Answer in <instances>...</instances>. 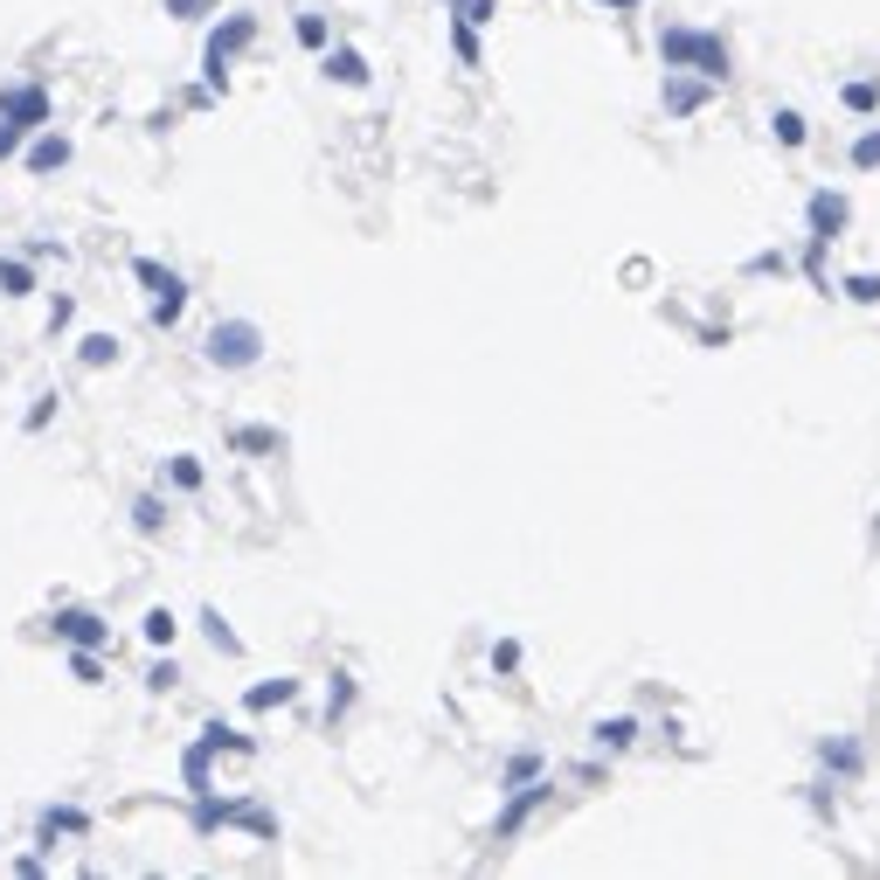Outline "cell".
<instances>
[{
    "label": "cell",
    "mask_w": 880,
    "mask_h": 880,
    "mask_svg": "<svg viewBox=\"0 0 880 880\" xmlns=\"http://www.w3.org/2000/svg\"><path fill=\"white\" fill-rule=\"evenodd\" d=\"M347 707H354V680H347V672H333V701H326V728L340 721Z\"/></svg>",
    "instance_id": "4316f807"
},
{
    "label": "cell",
    "mask_w": 880,
    "mask_h": 880,
    "mask_svg": "<svg viewBox=\"0 0 880 880\" xmlns=\"http://www.w3.org/2000/svg\"><path fill=\"white\" fill-rule=\"evenodd\" d=\"M139 631H146V645H174V639H181V624H174V610H166V604L146 610V617H139Z\"/></svg>",
    "instance_id": "9a60e30c"
},
{
    "label": "cell",
    "mask_w": 880,
    "mask_h": 880,
    "mask_svg": "<svg viewBox=\"0 0 880 880\" xmlns=\"http://www.w3.org/2000/svg\"><path fill=\"white\" fill-rule=\"evenodd\" d=\"M715 77H701V70H666V84H659V104H666V119H694V111H707V98H715Z\"/></svg>",
    "instance_id": "5b68a950"
},
{
    "label": "cell",
    "mask_w": 880,
    "mask_h": 880,
    "mask_svg": "<svg viewBox=\"0 0 880 880\" xmlns=\"http://www.w3.org/2000/svg\"><path fill=\"white\" fill-rule=\"evenodd\" d=\"M320 70H326V84H340V90H368V55L347 49V42H326Z\"/></svg>",
    "instance_id": "9c48e42d"
},
{
    "label": "cell",
    "mask_w": 880,
    "mask_h": 880,
    "mask_svg": "<svg viewBox=\"0 0 880 880\" xmlns=\"http://www.w3.org/2000/svg\"><path fill=\"white\" fill-rule=\"evenodd\" d=\"M590 742L596 748H631V742H639V721H631V715H604L590 728Z\"/></svg>",
    "instance_id": "7c38bea8"
},
{
    "label": "cell",
    "mask_w": 880,
    "mask_h": 880,
    "mask_svg": "<svg viewBox=\"0 0 880 880\" xmlns=\"http://www.w3.org/2000/svg\"><path fill=\"white\" fill-rule=\"evenodd\" d=\"M451 49H458V63L479 70V28H472V22H451Z\"/></svg>",
    "instance_id": "d4e9b609"
},
{
    "label": "cell",
    "mask_w": 880,
    "mask_h": 880,
    "mask_svg": "<svg viewBox=\"0 0 880 880\" xmlns=\"http://www.w3.org/2000/svg\"><path fill=\"white\" fill-rule=\"evenodd\" d=\"M659 63L666 70H701V77H715L728 84V42L721 35H707V28H659Z\"/></svg>",
    "instance_id": "6da1fadb"
},
{
    "label": "cell",
    "mask_w": 880,
    "mask_h": 880,
    "mask_svg": "<svg viewBox=\"0 0 880 880\" xmlns=\"http://www.w3.org/2000/svg\"><path fill=\"white\" fill-rule=\"evenodd\" d=\"M804 222H811V243H839V236H846V222H853V209H846V195L818 187V195L804 201Z\"/></svg>",
    "instance_id": "52a82bcc"
},
{
    "label": "cell",
    "mask_w": 880,
    "mask_h": 880,
    "mask_svg": "<svg viewBox=\"0 0 880 880\" xmlns=\"http://www.w3.org/2000/svg\"><path fill=\"white\" fill-rule=\"evenodd\" d=\"M28 139H35V133H22V125H8V119H0V160H14Z\"/></svg>",
    "instance_id": "f546056e"
},
{
    "label": "cell",
    "mask_w": 880,
    "mask_h": 880,
    "mask_svg": "<svg viewBox=\"0 0 880 880\" xmlns=\"http://www.w3.org/2000/svg\"><path fill=\"white\" fill-rule=\"evenodd\" d=\"M292 701H298V680H264V686H250V701H243V707L264 715V707H292Z\"/></svg>",
    "instance_id": "4fadbf2b"
},
{
    "label": "cell",
    "mask_w": 880,
    "mask_h": 880,
    "mask_svg": "<svg viewBox=\"0 0 880 880\" xmlns=\"http://www.w3.org/2000/svg\"><path fill=\"white\" fill-rule=\"evenodd\" d=\"M84 826H90L84 811H49V832H84Z\"/></svg>",
    "instance_id": "e575fe53"
},
{
    "label": "cell",
    "mask_w": 880,
    "mask_h": 880,
    "mask_svg": "<svg viewBox=\"0 0 880 880\" xmlns=\"http://www.w3.org/2000/svg\"><path fill=\"white\" fill-rule=\"evenodd\" d=\"M55 166H70V139H63V133H35V146H28V174H55Z\"/></svg>",
    "instance_id": "8fae6325"
},
{
    "label": "cell",
    "mask_w": 880,
    "mask_h": 880,
    "mask_svg": "<svg viewBox=\"0 0 880 880\" xmlns=\"http://www.w3.org/2000/svg\"><path fill=\"white\" fill-rule=\"evenodd\" d=\"M853 174H880V125L853 139Z\"/></svg>",
    "instance_id": "cb8c5ba5"
},
{
    "label": "cell",
    "mask_w": 880,
    "mask_h": 880,
    "mask_svg": "<svg viewBox=\"0 0 880 880\" xmlns=\"http://www.w3.org/2000/svg\"><path fill=\"white\" fill-rule=\"evenodd\" d=\"M201 639H209L215 652H230V659H236V652H243V639H236V631H230V617H222V610H201Z\"/></svg>",
    "instance_id": "e0dca14e"
},
{
    "label": "cell",
    "mask_w": 880,
    "mask_h": 880,
    "mask_svg": "<svg viewBox=\"0 0 880 880\" xmlns=\"http://www.w3.org/2000/svg\"><path fill=\"white\" fill-rule=\"evenodd\" d=\"M818 756H826V770L859 777V748H853V742H818Z\"/></svg>",
    "instance_id": "7402d4cb"
},
{
    "label": "cell",
    "mask_w": 880,
    "mask_h": 880,
    "mask_svg": "<svg viewBox=\"0 0 880 880\" xmlns=\"http://www.w3.org/2000/svg\"><path fill=\"white\" fill-rule=\"evenodd\" d=\"M77 361H84V368H111V361H119V333H84V340H77Z\"/></svg>",
    "instance_id": "5bb4252c"
},
{
    "label": "cell",
    "mask_w": 880,
    "mask_h": 880,
    "mask_svg": "<svg viewBox=\"0 0 880 880\" xmlns=\"http://www.w3.org/2000/svg\"><path fill=\"white\" fill-rule=\"evenodd\" d=\"M839 292H846L853 306H880V277H867V271H859V277H846Z\"/></svg>",
    "instance_id": "83f0119b"
},
{
    "label": "cell",
    "mask_w": 880,
    "mask_h": 880,
    "mask_svg": "<svg viewBox=\"0 0 880 880\" xmlns=\"http://www.w3.org/2000/svg\"><path fill=\"white\" fill-rule=\"evenodd\" d=\"M0 119L22 125V133H42V125H49V90H42V84H14V90H0Z\"/></svg>",
    "instance_id": "8992f818"
},
{
    "label": "cell",
    "mask_w": 880,
    "mask_h": 880,
    "mask_svg": "<svg viewBox=\"0 0 880 880\" xmlns=\"http://www.w3.org/2000/svg\"><path fill=\"white\" fill-rule=\"evenodd\" d=\"M770 133L783 146H804V139H811V125H804V111H770Z\"/></svg>",
    "instance_id": "44dd1931"
},
{
    "label": "cell",
    "mask_w": 880,
    "mask_h": 880,
    "mask_svg": "<svg viewBox=\"0 0 880 880\" xmlns=\"http://www.w3.org/2000/svg\"><path fill=\"white\" fill-rule=\"evenodd\" d=\"M174 680H181V666H174V659H160L153 672H146V686H153V694H166V686H174Z\"/></svg>",
    "instance_id": "1f68e13d"
},
{
    "label": "cell",
    "mask_w": 880,
    "mask_h": 880,
    "mask_svg": "<svg viewBox=\"0 0 880 880\" xmlns=\"http://www.w3.org/2000/svg\"><path fill=\"white\" fill-rule=\"evenodd\" d=\"M839 98H846V111L873 119V111H880V77H859V84H846V90H839Z\"/></svg>",
    "instance_id": "ac0fdd59"
},
{
    "label": "cell",
    "mask_w": 880,
    "mask_h": 880,
    "mask_svg": "<svg viewBox=\"0 0 880 880\" xmlns=\"http://www.w3.org/2000/svg\"><path fill=\"white\" fill-rule=\"evenodd\" d=\"M548 791H555V783H541V777H534V783H520V791L507 797V811H499V839H513L520 826H528V811H534V804L548 797Z\"/></svg>",
    "instance_id": "30bf717a"
},
{
    "label": "cell",
    "mask_w": 880,
    "mask_h": 880,
    "mask_svg": "<svg viewBox=\"0 0 880 880\" xmlns=\"http://www.w3.org/2000/svg\"><path fill=\"white\" fill-rule=\"evenodd\" d=\"M596 8H645V0H596Z\"/></svg>",
    "instance_id": "d590c367"
},
{
    "label": "cell",
    "mask_w": 880,
    "mask_h": 880,
    "mask_svg": "<svg viewBox=\"0 0 880 880\" xmlns=\"http://www.w3.org/2000/svg\"><path fill=\"white\" fill-rule=\"evenodd\" d=\"M250 42H257V14H230V22L209 35V49H201V77H209V90L230 84V63H236Z\"/></svg>",
    "instance_id": "3957f363"
},
{
    "label": "cell",
    "mask_w": 880,
    "mask_h": 880,
    "mask_svg": "<svg viewBox=\"0 0 880 880\" xmlns=\"http://www.w3.org/2000/svg\"><path fill=\"white\" fill-rule=\"evenodd\" d=\"M236 451H277V430H236Z\"/></svg>",
    "instance_id": "f1b7e54d"
},
{
    "label": "cell",
    "mask_w": 880,
    "mask_h": 880,
    "mask_svg": "<svg viewBox=\"0 0 880 880\" xmlns=\"http://www.w3.org/2000/svg\"><path fill=\"white\" fill-rule=\"evenodd\" d=\"M55 417V396H35V409H28V417H22V430H42Z\"/></svg>",
    "instance_id": "836d02e7"
},
{
    "label": "cell",
    "mask_w": 880,
    "mask_h": 880,
    "mask_svg": "<svg viewBox=\"0 0 880 880\" xmlns=\"http://www.w3.org/2000/svg\"><path fill=\"white\" fill-rule=\"evenodd\" d=\"M534 777H541V756H534V748H520L507 770H499V791H520V783H534Z\"/></svg>",
    "instance_id": "d6986e66"
},
{
    "label": "cell",
    "mask_w": 880,
    "mask_h": 880,
    "mask_svg": "<svg viewBox=\"0 0 880 880\" xmlns=\"http://www.w3.org/2000/svg\"><path fill=\"white\" fill-rule=\"evenodd\" d=\"M133 277L153 292V326H174L181 312H187V277H181V271H166V264H153V257H139Z\"/></svg>",
    "instance_id": "277c9868"
},
{
    "label": "cell",
    "mask_w": 880,
    "mask_h": 880,
    "mask_svg": "<svg viewBox=\"0 0 880 880\" xmlns=\"http://www.w3.org/2000/svg\"><path fill=\"white\" fill-rule=\"evenodd\" d=\"M493 672H520V645H513V639L493 645Z\"/></svg>",
    "instance_id": "4dcf8cb0"
},
{
    "label": "cell",
    "mask_w": 880,
    "mask_h": 880,
    "mask_svg": "<svg viewBox=\"0 0 880 880\" xmlns=\"http://www.w3.org/2000/svg\"><path fill=\"white\" fill-rule=\"evenodd\" d=\"M201 361L222 368V374L257 368V361H264V326H257V320H215L209 340H201Z\"/></svg>",
    "instance_id": "7a4b0ae2"
},
{
    "label": "cell",
    "mask_w": 880,
    "mask_h": 880,
    "mask_svg": "<svg viewBox=\"0 0 880 880\" xmlns=\"http://www.w3.org/2000/svg\"><path fill=\"white\" fill-rule=\"evenodd\" d=\"M166 14H174V22H201V14H209V0H166Z\"/></svg>",
    "instance_id": "d6a6232c"
},
{
    "label": "cell",
    "mask_w": 880,
    "mask_h": 880,
    "mask_svg": "<svg viewBox=\"0 0 880 880\" xmlns=\"http://www.w3.org/2000/svg\"><path fill=\"white\" fill-rule=\"evenodd\" d=\"M133 528H139V534H160V528H166V499H153V493L133 499Z\"/></svg>",
    "instance_id": "603a6c76"
},
{
    "label": "cell",
    "mask_w": 880,
    "mask_h": 880,
    "mask_svg": "<svg viewBox=\"0 0 880 880\" xmlns=\"http://www.w3.org/2000/svg\"><path fill=\"white\" fill-rule=\"evenodd\" d=\"M28 292H35V271L22 257H0V298H28Z\"/></svg>",
    "instance_id": "2e32d148"
},
{
    "label": "cell",
    "mask_w": 880,
    "mask_h": 880,
    "mask_svg": "<svg viewBox=\"0 0 880 880\" xmlns=\"http://www.w3.org/2000/svg\"><path fill=\"white\" fill-rule=\"evenodd\" d=\"M292 28H298V42H306V49H326V42H333V28H326V14H320V8H306Z\"/></svg>",
    "instance_id": "ffe728a7"
},
{
    "label": "cell",
    "mask_w": 880,
    "mask_h": 880,
    "mask_svg": "<svg viewBox=\"0 0 880 880\" xmlns=\"http://www.w3.org/2000/svg\"><path fill=\"white\" fill-rule=\"evenodd\" d=\"M55 639H70V645H90V652H104V645H111V624H104L98 610H77V604H70V610H55Z\"/></svg>",
    "instance_id": "ba28073f"
},
{
    "label": "cell",
    "mask_w": 880,
    "mask_h": 880,
    "mask_svg": "<svg viewBox=\"0 0 880 880\" xmlns=\"http://www.w3.org/2000/svg\"><path fill=\"white\" fill-rule=\"evenodd\" d=\"M166 479H174V485H181V493H201V464H195V458H187V451H181L174 464H166Z\"/></svg>",
    "instance_id": "484cf974"
}]
</instances>
